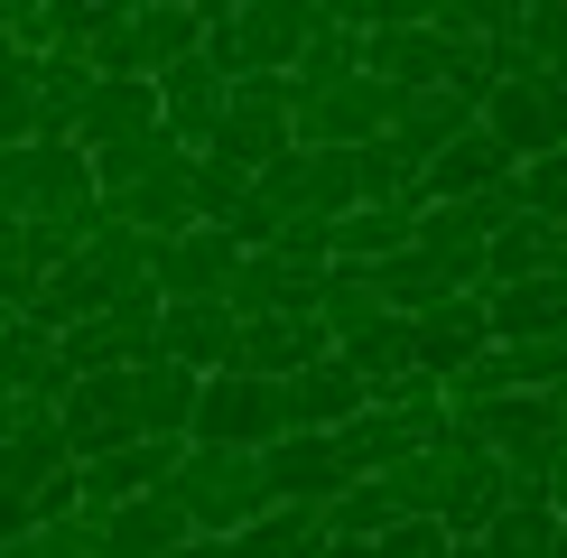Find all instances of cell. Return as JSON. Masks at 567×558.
Segmentation results:
<instances>
[{
    "label": "cell",
    "mask_w": 567,
    "mask_h": 558,
    "mask_svg": "<svg viewBox=\"0 0 567 558\" xmlns=\"http://www.w3.org/2000/svg\"><path fill=\"white\" fill-rule=\"evenodd\" d=\"M372 484L391 494L400 521H437L446 540H484V521H493V512H503V494H512V475L456 428V418H446L437 447H419L410 465H391V475H372Z\"/></svg>",
    "instance_id": "1"
},
{
    "label": "cell",
    "mask_w": 567,
    "mask_h": 558,
    "mask_svg": "<svg viewBox=\"0 0 567 558\" xmlns=\"http://www.w3.org/2000/svg\"><path fill=\"white\" fill-rule=\"evenodd\" d=\"M326 29V0H243V10H205V65L224 84L243 75H279L307 56V38Z\"/></svg>",
    "instance_id": "2"
},
{
    "label": "cell",
    "mask_w": 567,
    "mask_h": 558,
    "mask_svg": "<svg viewBox=\"0 0 567 558\" xmlns=\"http://www.w3.org/2000/svg\"><path fill=\"white\" fill-rule=\"evenodd\" d=\"M437 437H446V391L410 372L391 401L353 410L344 428H336V456H344V475H353V484H372V475H391V465H410L419 447H437Z\"/></svg>",
    "instance_id": "3"
},
{
    "label": "cell",
    "mask_w": 567,
    "mask_h": 558,
    "mask_svg": "<svg viewBox=\"0 0 567 558\" xmlns=\"http://www.w3.org/2000/svg\"><path fill=\"white\" fill-rule=\"evenodd\" d=\"M168 503L186 512L196 540H233L270 512V484H261V456H233V447H186L177 475H168Z\"/></svg>",
    "instance_id": "4"
},
{
    "label": "cell",
    "mask_w": 567,
    "mask_h": 558,
    "mask_svg": "<svg viewBox=\"0 0 567 558\" xmlns=\"http://www.w3.org/2000/svg\"><path fill=\"white\" fill-rule=\"evenodd\" d=\"M289 437V391L279 382H251V372H215L196 391V428L186 447H233V456H261Z\"/></svg>",
    "instance_id": "5"
},
{
    "label": "cell",
    "mask_w": 567,
    "mask_h": 558,
    "mask_svg": "<svg viewBox=\"0 0 567 558\" xmlns=\"http://www.w3.org/2000/svg\"><path fill=\"white\" fill-rule=\"evenodd\" d=\"M475 122H484V140L512 158V168L558 158V149H567V84H549V75H512V84L484 93Z\"/></svg>",
    "instance_id": "6"
},
{
    "label": "cell",
    "mask_w": 567,
    "mask_h": 558,
    "mask_svg": "<svg viewBox=\"0 0 567 558\" xmlns=\"http://www.w3.org/2000/svg\"><path fill=\"white\" fill-rule=\"evenodd\" d=\"M279 149H298V140H289V84H279V75H243L224 93V122H215V140H205L196 158H224V168L261 177Z\"/></svg>",
    "instance_id": "7"
},
{
    "label": "cell",
    "mask_w": 567,
    "mask_h": 558,
    "mask_svg": "<svg viewBox=\"0 0 567 558\" xmlns=\"http://www.w3.org/2000/svg\"><path fill=\"white\" fill-rule=\"evenodd\" d=\"M391 112H400L391 84L344 75V84H326V93H289V140H298V149H363V140L391 131Z\"/></svg>",
    "instance_id": "8"
},
{
    "label": "cell",
    "mask_w": 567,
    "mask_h": 558,
    "mask_svg": "<svg viewBox=\"0 0 567 558\" xmlns=\"http://www.w3.org/2000/svg\"><path fill=\"white\" fill-rule=\"evenodd\" d=\"M56 428H65V456H75V465L112 456V447H140V401H131V372H84V382L56 401Z\"/></svg>",
    "instance_id": "9"
},
{
    "label": "cell",
    "mask_w": 567,
    "mask_h": 558,
    "mask_svg": "<svg viewBox=\"0 0 567 558\" xmlns=\"http://www.w3.org/2000/svg\"><path fill=\"white\" fill-rule=\"evenodd\" d=\"M475 354H493V317H484V289H456V298H437L429 317H410V363H419V382H456Z\"/></svg>",
    "instance_id": "10"
},
{
    "label": "cell",
    "mask_w": 567,
    "mask_h": 558,
    "mask_svg": "<svg viewBox=\"0 0 567 558\" xmlns=\"http://www.w3.org/2000/svg\"><path fill=\"white\" fill-rule=\"evenodd\" d=\"M233 270H243V251H233V232H215V224H186V232H168V242H150V289L168 298V308L224 298Z\"/></svg>",
    "instance_id": "11"
},
{
    "label": "cell",
    "mask_w": 567,
    "mask_h": 558,
    "mask_svg": "<svg viewBox=\"0 0 567 558\" xmlns=\"http://www.w3.org/2000/svg\"><path fill=\"white\" fill-rule=\"evenodd\" d=\"M103 224L140 232V242H168V232H186V224H196V158L168 149L150 177H131L122 196H103Z\"/></svg>",
    "instance_id": "12"
},
{
    "label": "cell",
    "mask_w": 567,
    "mask_h": 558,
    "mask_svg": "<svg viewBox=\"0 0 567 558\" xmlns=\"http://www.w3.org/2000/svg\"><path fill=\"white\" fill-rule=\"evenodd\" d=\"M177 456H186V437H140V447H112V456H93V465H75V494H84V521H93V512H122V503H140V494H168Z\"/></svg>",
    "instance_id": "13"
},
{
    "label": "cell",
    "mask_w": 567,
    "mask_h": 558,
    "mask_svg": "<svg viewBox=\"0 0 567 558\" xmlns=\"http://www.w3.org/2000/svg\"><path fill=\"white\" fill-rule=\"evenodd\" d=\"M131 140H158V84H150V75L93 84L84 112H75V149H84V158H112V149H131Z\"/></svg>",
    "instance_id": "14"
},
{
    "label": "cell",
    "mask_w": 567,
    "mask_h": 558,
    "mask_svg": "<svg viewBox=\"0 0 567 558\" xmlns=\"http://www.w3.org/2000/svg\"><path fill=\"white\" fill-rule=\"evenodd\" d=\"M261 484H270V503H336L344 494V456H336V437H326V428H289V437H279V447H261Z\"/></svg>",
    "instance_id": "15"
},
{
    "label": "cell",
    "mask_w": 567,
    "mask_h": 558,
    "mask_svg": "<svg viewBox=\"0 0 567 558\" xmlns=\"http://www.w3.org/2000/svg\"><path fill=\"white\" fill-rule=\"evenodd\" d=\"M233 335H243V317L224 308V298H186V308H158V363L196 372V382H215L233 363Z\"/></svg>",
    "instance_id": "16"
},
{
    "label": "cell",
    "mask_w": 567,
    "mask_h": 558,
    "mask_svg": "<svg viewBox=\"0 0 567 558\" xmlns=\"http://www.w3.org/2000/svg\"><path fill=\"white\" fill-rule=\"evenodd\" d=\"M336 344H326V326L317 317H251L243 335H233V363L224 372H251V382H289V372L307 363H326Z\"/></svg>",
    "instance_id": "17"
},
{
    "label": "cell",
    "mask_w": 567,
    "mask_h": 558,
    "mask_svg": "<svg viewBox=\"0 0 567 558\" xmlns=\"http://www.w3.org/2000/svg\"><path fill=\"white\" fill-rule=\"evenodd\" d=\"M84 530H93V558H168V549L196 540L168 494H140V503H122V512H93Z\"/></svg>",
    "instance_id": "18"
},
{
    "label": "cell",
    "mask_w": 567,
    "mask_h": 558,
    "mask_svg": "<svg viewBox=\"0 0 567 558\" xmlns=\"http://www.w3.org/2000/svg\"><path fill=\"white\" fill-rule=\"evenodd\" d=\"M512 186V158L484 140V122L465 131V140H446V149L419 168V205H465V196H503Z\"/></svg>",
    "instance_id": "19"
},
{
    "label": "cell",
    "mask_w": 567,
    "mask_h": 558,
    "mask_svg": "<svg viewBox=\"0 0 567 558\" xmlns=\"http://www.w3.org/2000/svg\"><path fill=\"white\" fill-rule=\"evenodd\" d=\"M465 131H475V103H465V93H400V112H391V158H400V168H429V158L446 149V140H465Z\"/></svg>",
    "instance_id": "20"
},
{
    "label": "cell",
    "mask_w": 567,
    "mask_h": 558,
    "mask_svg": "<svg viewBox=\"0 0 567 558\" xmlns=\"http://www.w3.org/2000/svg\"><path fill=\"white\" fill-rule=\"evenodd\" d=\"M0 391H10V401H29V410H56L65 391V363H56V335H47V326H29V317H10L0 326Z\"/></svg>",
    "instance_id": "21"
},
{
    "label": "cell",
    "mask_w": 567,
    "mask_h": 558,
    "mask_svg": "<svg viewBox=\"0 0 567 558\" xmlns=\"http://www.w3.org/2000/svg\"><path fill=\"white\" fill-rule=\"evenodd\" d=\"M336 363L363 382V401H391V391L419 372V363H410V317H391V308H382L372 326H353V335L336 344Z\"/></svg>",
    "instance_id": "22"
},
{
    "label": "cell",
    "mask_w": 567,
    "mask_h": 558,
    "mask_svg": "<svg viewBox=\"0 0 567 558\" xmlns=\"http://www.w3.org/2000/svg\"><path fill=\"white\" fill-rule=\"evenodd\" d=\"M484 317H493V344L567 335V279H503V289H484Z\"/></svg>",
    "instance_id": "23"
},
{
    "label": "cell",
    "mask_w": 567,
    "mask_h": 558,
    "mask_svg": "<svg viewBox=\"0 0 567 558\" xmlns=\"http://www.w3.org/2000/svg\"><path fill=\"white\" fill-rule=\"evenodd\" d=\"M279 391H289V428H326V437H336L353 410H372V401H363V382H353L336 354H326V363H307V372H289Z\"/></svg>",
    "instance_id": "24"
},
{
    "label": "cell",
    "mask_w": 567,
    "mask_h": 558,
    "mask_svg": "<svg viewBox=\"0 0 567 558\" xmlns=\"http://www.w3.org/2000/svg\"><path fill=\"white\" fill-rule=\"evenodd\" d=\"M196 372H177V363H131V401H140V437H186L196 428Z\"/></svg>",
    "instance_id": "25"
},
{
    "label": "cell",
    "mask_w": 567,
    "mask_h": 558,
    "mask_svg": "<svg viewBox=\"0 0 567 558\" xmlns=\"http://www.w3.org/2000/svg\"><path fill=\"white\" fill-rule=\"evenodd\" d=\"M326 540H336V530H326V512L317 503H270L261 512V521H251V530H233V558H317Z\"/></svg>",
    "instance_id": "26"
},
{
    "label": "cell",
    "mask_w": 567,
    "mask_h": 558,
    "mask_svg": "<svg viewBox=\"0 0 567 558\" xmlns=\"http://www.w3.org/2000/svg\"><path fill=\"white\" fill-rule=\"evenodd\" d=\"M558 549V503L530 494V484H512L503 512L484 521V558H549Z\"/></svg>",
    "instance_id": "27"
},
{
    "label": "cell",
    "mask_w": 567,
    "mask_h": 558,
    "mask_svg": "<svg viewBox=\"0 0 567 558\" xmlns=\"http://www.w3.org/2000/svg\"><path fill=\"white\" fill-rule=\"evenodd\" d=\"M65 428H56V410H29L19 418V437L0 447V494H38V484H56L65 475Z\"/></svg>",
    "instance_id": "28"
},
{
    "label": "cell",
    "mask_w": 567,
    "mask_h": 558,
    "mask_svg": "<svg viewBox=\"0 0 567 558\" xmlns=\"http://www.w3.org/2000/svg\"><path fill=\"white\" fill-rule=\"evenodd\" d=\"M410 205H353L336 224V270H382L391 251H410Z\"/></svg>",
    "instance_id": "29"
},
{
    "label": "cell",
    "mask_w": 567,
    "mask_h": 558,
    "mask_svg": "<svg viewBox=\"0 0 567 558\" xmlns=\"http://www.w3.org/2000/svg\"><path fill=\"white\" fill-rule=\"evenodd\" d=\"M363 279H372V298H382L391 317H429L437 298H456V279H446L419 242H410V251H391V261H382V270H363Z\"/></svg>",
    "instance_id": "30"
},
{
    "label": "cell",
    "mask_w": 567,
    "mask_h": 558,
    "mask_svg": "<svg viewBox=\"0 0 567 558\" xmlns=\"http://www.w3.org/2000/svg\"><path fill=\"white\" fill-rule=\"evenodd\" d=\"M344 75H363V38H353L344 19H326V29L307 38V56L289 65V93H326V84H344Z\"/></svg>",
    "instance_id": "31"
},
{
    "label": "cell",
    "mask_w": 567,
    "mask_h": 558,
    "mask_svg": "<svg viewBox=\"0 0 567 558\" xmlns=\"http://www.w3.org/2000/svg\"><path fill=\"white\" fill-rule=\"evenodd\" d=\"M372 317H382V298H372L363 270H326V279H317V326H326V344H344L353 326H372Z\"/></svg>",
    "instance_id": "32"
},
{
    "label": "cell",
    "mask_w": 567,
    "mask_h": 558,
    "mask_svg": "<svg viewBox=\"0 0 567 558\" xmlns=\"http://www.w3.org/2000/svg\"><path fill=\"white\" fill-rule=\"evenodd\" d=\"M391 521H400V512H391V494H382V484H344V494L326 503V530H336V540H353V549H372Z\"/></svg>",
    "instance_id": "33"
},
{
    "label": "cell",
    "mask_w": 567,
    "mask_h": 558,
    "mask_svg": "<svg viewBox=\"0 0 567 558\" xmlns=\"http://www.w3.org/2000/svg\"><path fill=\"white\" fill-rule=\"evenodd\" d=\"M353 177H363V205H410L419 215V177L391 158V140H363V149H353Z\"/></svg>",
    "instance_id": "34"
},
{
    "label": "cell",
    "mask_w": 567,
    "mask_h": 558,
    "mask_svg": "<svg viewBox=\"0 0 567 558\" xmlns=\"http://www.w3.org/2000/svg\"><path fill=\"white\" fill-rule=\"evenodd\" d=\"M38 140V75L29 56H10V75H0V149H29Z\"/></svg>",
    "instance_id": "35"
},
{
    "label": "cell",
    "mask_w": 567,
    "mask_h": 558,
    "mask_svg": "<svg viewBox=\"0 0 567 558\" xmlns=\"http://www.w3.org/2000/svg\"><path fill=\"white\" fill-rule=\"evenodd\" d=\"M522 46H530V75L567 84V0H549V10H522Z\"/></svg>",
    "instance_id": "36"
},
{
    "label": "cell",
    "mask_w": 567,
    "mask_h": 558,
    "mask_svg": "<svg viewBox=\"0 0 567 558\" xmlns=\"http://www.w3.org/2000/svg\"><path fill=\"white\" fill-rule=\"evenodd\" d=\"M243 196H251V177H243V168H224V158H196V224H224Z\"/></svg>",
    "instance_id": "37"
},
{
    "label": "cell",
    "mask_w": 567,
    "mask_h": 558,
    "mask_svg": "<svg viewBox=\"0 0 567 558\" xmlns=\"http://www.w3.org/2000/svg\"><path fill=\"white\" fill-rule=\"evenodd\" d=\"M446 549H456V540H446L437 521H391L382 540H372V558H446Z\"/></svg>",
    "instance_id": "38"
},
{
    "label": "cell",
    "mask_w": 567,
    "mask_h": 558,
    "mask_svg": "<svg viewBox=\"0 0 567 558\" xmlns=\"http://www.w3.org/2000/svg\"><path fill=\"white\" fill-rule=\"evenodd\" d=\"M549 503L567 512V391H558V428H549Z\"/></svg>",
    "instance_id": "39"
},
{
    "label": "cell",
    "mask_w": 567,
    "mask_h": 558,
    "mask_svg": "<svg viewBox=\"0 0 567 558\" xmlns=\"http://www.w3.org/2000/svg\"><path fill=\"white\" fill-rule=\"evenodd\" d=\"M29 494H0V549H19V540H29Z\"/></svg>",
    "instance_id": "40"
},
{
    "label": "cell",
    "mask_w": 567,
    "mask_h": 558,
    "mask_svg": "<svg viewBox=\"0 0 567 558\" xmlns=\"http://www.w3.org/2000/svg\"><path fill=\"white\" fill-rule=\"evenodd\" d=\"M19 418H29V401H10V391H0V447L19 437Z\"/></svg>",
    "instance_id": "41"
},
{
    "label": "cell",
    "mask_w": 567,
    "mask_h": 558,
    "mask_svg": "<svg viewBox=\"0 0 567 558\" xmlns=\"http://www.w3.org/2000/svg\"><path fill=\"white\" fill-rule=\"evenodd\" d=\"M168 558H233L224 540H186V549H168Z\"/></svg>",
    "instance_id": "42"
},
{
    "label": "cell",
    "mask_w": 567,
    "mask_h": 558,
    "mask_svg": "<svg viewBox=\"0 0 567 558\" xmlns=\"http://www.w3.org/2000/svg\"><path fill=\"white\" fill-rule=\"evenodd\" d=\"M317 558H372V549H353V540H326V549H317Z\"/></svg>",
    "instance_id": "43"
},
{
    "label": "cell",
    "mask_w": 567,
    "mask_h": 558,
    "mask_svg": "<svg viewBox=\"0 0 567 558\" xmlns=\"http://www.w3.org/2000/svg\"><path fill=\"white\" fill-rule=\"evenodd\" d=\"M446 558H484V540H456V549H446Z\"/></svg>",
    "instance_id": "44"
}]
</instances>
